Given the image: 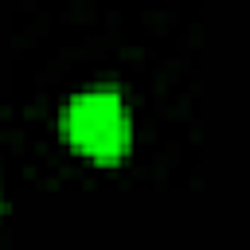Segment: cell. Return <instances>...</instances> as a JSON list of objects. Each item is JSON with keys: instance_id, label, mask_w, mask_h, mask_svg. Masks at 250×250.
<instances>
[{"instance_id": "6da1fadb", "label": "cell", "mask_w": 250, "mask_h": 250, "mask_svg": "<svg viewBox=\"0 0 250 250\" xmlns=\"http://www.w3.org/2000/svg\"><path fill=\"white\" fill-rule=\"evenodd\" d=\"M62 133L82 156H90L98 164L121 160L129 152V137H133L125 98L109 86L74 94L62 109Z\"/></svg>"}]
</instances>
